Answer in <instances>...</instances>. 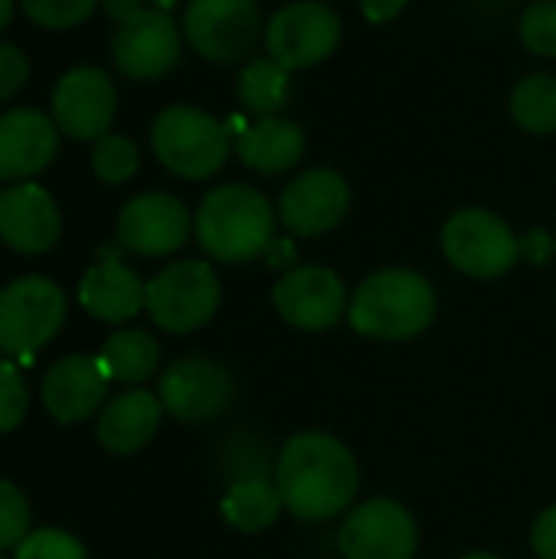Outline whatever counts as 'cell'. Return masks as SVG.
Returning <instances> with one entry per match:
<instances>
[{
	"instance_id": "1",
	"label": "cell",
	"mask_w": 556,
	"mask_h": 559,
	"mask_svg": "<svg viewBox=\"0 0 556 559\" xmlns=\"http://www.w3.org/2000/svg\"><path fill=\"white\" fill-rule=\"evenodd\" d=\"M360 485L351 449L328 432L292 436L275 462V488L292 518L321 524L354 504Z\"/></svg>"
},
{
	"instance_id": "2",
	"label": "cell",
	"mask_w": 556,
	"mask_h": 559,
	"mask_svg": "<svg viewBox=\"0 0 556 559\" xmlns=\"http://www.w3.org/2000/svg\"><path fill=\"white\" fill-rule=\"evenodd\" d=\"M275 219L279 213L272 210L265 193L249 183H223L203 197L193 233L210 259L223 265H239L265 255L275 239Z\"/></svg>"
},
{
	"instance_id": "3",
	"label": "cell",
	"mask_w": 556,
	"mask_h": 559,
	"mask_svg": "<svg viewBox=\"0 0 556 559\" xmlns=\"http://www.w3.org/2000/svg\"><path fill=\"white\" fill-rule=\"evenodd\" d=\"M436 288L413 269H383L351 295L347 321L357 334L377 341H410L436 318Z\"/></svg>"
},
{
	"instance_id": "4",
	"label": "cell",
	"mask_w": 556,
	"mask_h": 559,
	"mask_svg": "<svg viewBox=\"0 0 556 559\" xmlns=\"http://www.w3.org/2000/svg\"><path fill=\"white\" fill-rule=\"evenodd\" d=\"M151 147L170 174L184 180H206L223 170L233 141L229 128L220 124L210 111L170 105L151 124Z\"/></svg>"
},
{
	"instance_id": "5",
	"label": "cell",
	"mask_w": 556,
	"mask_h": 559,
	"mask_svg": "<svg viewBox=\"0 0 556 559\" xmlns=\"http://www.w3.org/2000/svg\"><path fill=\"white\" fill-rule=\"evenodd\" d=\"M442 252L462 275L501 278L521 259V239L492 210L465 206L442 226Z\"/></svg>"
},
{
	"instance_id": "6",
	"label": "cell",
	"mask_w": 556,
	"mask_h": 559,
	"mask_svg": "<svg viewBox=\"0 0 556 559\" xmlns=\"http://www.w3.org/2000/svg\"><path fill=\"white\" fill-rule=\"evenodd\" d=\"M144 308L157 328L190 334L216 314L220 278L206 262H174L144 285Z\"/></svg>"
},
{
	"instance_id": "7",
	"label": "cell",
	"mask_w": 556,
	"mask_h": 559,
	"mask_svg": "<svg viewBox=\"0 0 556 559\" xmlns=\"http://www.w3.org/2000/svg\"><path fill=\"white\" fill-rule=\"evenodd\" d=\"M66 321V295L56 282L26 275L0 292V350L10 357L33 360Z\"/></svg>"
},
{
	"instance_id": "8",
	"label": "cell",
	"mask_w": 556,
	"mask_h": 559,
	"mask_svg": "<svg viewBox=\"0 0 556 559\" xmlns=\"http://www.w3.org/2000/svg\"><path fill=\"white\" fill-rule=\"evenodd\" d=\"M338 43L341 16L321 0H292L279 13H272L265 26V49L288 72L324 62L338 49Z\"/></svg>"
},
{
	"instance_id": "9",
	"label": "cell",
	"mask_w": 556,
	"mask_h": 559,
	"mask_svg": "<svg viewBox=\"0 0 556 559\" xmlns=\"http://www.w3.org/2000/svg\"><path fill=\"white\" fill-rule=\"evenodd\" d=\"M187 43L210 62H236L249 56L262 36L256 0H190L184 13Z\"/></svg>"
},
{
	"instance_id": "10",
	"label": "cell",
	"mask_w": 556,
	"mask_h": 559,
	"mask_svg": "<svg viewBox=\"0 0 556 559\" xmlns=\"http://www.w3.org/2000/svg\"><path fill=\"white\" fill-rule=\"evenodd\" d=\"M338 544L344 559H413L419 531L400 501L374 498L344 518Z\"/></svg>"
},
{
	"instance_id": "11",
	"label": "cell",
	"mask_w": 556,
	"mask_h": 559,
	"mask_svg": "<svg viewBox=\"0 0 556 559\" xmlns=\"http://www.w3.org/2000/svg\"><path fill=\"white\" fill-rule=\"evenodd\" d=\"M180 26L167 10L141 7L134 16L118 23L111 39V59L128 79H161L180 59Z\"/></svg>"
},
{
	"instance_id": "12",
	"label": "cell",
	"mask_w": 556,
	"mask_h": 559,
	"mask_svg": "<svg viewBox=\"0 0 556 559\" xmlns=\"http://www.w3.org/2000/svg\"><path fill=\"white\" fill-rule=\"evenodd\" d=\"M272 301H275L279 314L298 331H328L351 308V298H347L341 275L328 265L288 269L275 282Z\"/></svg>"
},
{
	"instance_id": "13",
	"label": "cell",
	"mask_w": 556,
	"mask_h": 559,
	"mask_svg": "<svg viewBox=\"0 0 556 559\" xmlns=\"http://www.w3.org/2000/svg\"><path fill=\"white\" fill-rule=\"evenodd\" d=\"M236 396L233 373L206 357H187L164 370L157 400L180 423H206L229 409Z\"/></svg>"
},
{
	"instance_id": "14",
	"label": "cell",
	"mask_w": 556,
	"mask_h": 559,
	"mask_svg": "<svg viewBox=\"0 0 556 559\" xmlns=\"http://www.w3.org/2000/svg\"><path fill=\"white\" fill-rule=\"evenodd\" d=\"M347 206H351V187L344 174L331 167H315L295 177L282 190L275 213L292 236L315 239L331 233L347 216Z\"/></svg>"
},
{
	"instance_id": "15",
	"label": "cell",
	"mask_w": 556,
	"mask_h": 559,
	"mask_svg": "<svg viewBox=\"0 0 556 559\" xmlns=\"http://www.w3.org/2000/svg\"><path fill=\"white\" fill-rule=\"evenodd\" d=\"M115 85L95 66H75L52 88V121L75 141H98L115 121Z\"/></svg>"
},
{
	"instance_id": "16",
	"label": "cell",
	"mask_w": 556,
	"mask_h": 559,
	"mask_svg": "<svg viewBox=\"0 0 556 559\" xmlns=\"http://www.w3.org/2000/svg\"><path fill=\"white\" fill-rule=\"evenodd\" d=\"M190 210L170 193H141L118 213V239L128 252L161 259L174 255L190 239Z\"/></svg>"
},
{
	"instance_id": "17",
	"label": "cell",
	"mask_w": 556,
	"mask_h": 559,
	"mask_svg": "<svg viewBox=\"0 0 556 559\" xmlns=\"http://www.w3.org/2000/svg\"><path fill=\"white\" fill-rule=\"evenodd\" d=\"M0 239L26 255L52 249L59 210L39 183H13L0 193Z\"/></svg>"
},
{
	"instance_id": "18",
	"label": "cell",
	"mask_w": 556,
	"mask_h": 559,
	"mask_svg": "<svg viewBox=\"0 0 556 559\" xmlns=\"http://www.w3.org/2000/svg\"><path fill=\"white\" fill-rule=\"evenodd\" d=\"M56 121L39 108H13L0 115V180H26L49 167L59 147Z\"/></svg>"
},
{
	"instance_id": "19",
	"label": "cell",
	"mask_w": 556,
	"mask_h": 559,
	"mask_svg": "<svg viewBox=\"0 0 556 559\" xmlns=\"http://www.w3.org/2000/svg\"><path fill=\"white\" fill-rule=\"evenodd\" d=\"M108 380L98 357H62L43 380V403L59 423H82L105 403Z\"/></svg>"
},
{
	"instance_id": "20",
	"label": "cell",
	"mask_w": 556,
	"mask_h": 559,
	"mask_svg": "<svg viewBox=\"0 0 556 559\" xmlns=\"http://www.w3.org/2000/svg\"><path fill=\"white\" fill-rule=\"evenodd\" d=\"M79 301L92 318L125 324L144 308V282L115 252H105V259L82 275Z\"/></svg>"
},
{
	"instance_id": "21",
	"label": "cell",
	"mask_w": 556,
	"mask_h": 559,
	"mask_svg": "<svg viewBox=\"0 0 556 559\" xmlns=\"http://www.w3.org/2000/svg\"><path fill=\"white\" fill-rule=\"evenodd\" d=\"M161 400L147 390H128L115 396L98 416V442L111 455H131L144 449L161 426Z\"/></svg>"
},
{
	"instance_id": "22",
	"label": "cell",
	"mask_w": 556,
	"mask_h": 559,
	"mask_svg": "<svg viewBox=\"0 0 556 559\" xmlns=\"http://www.w3.org/2000/svg\"><path fill=\"white\" fill-rule=\"evenodd\" d=\"M236 154L256 174H285L305 157V134L295 121L269 115L239 134Z\"/></svg>"
},
{
	"instance_id": "23",
	"label": "cell",
	"mask_w": 556,
	"mask_h": 559,
	"mask_svg": "<svg viewBox=\"0 0 556 559\" xmlns=\"http://www.w3.org/2000/svg\"><path fill=\"white\" fill-rule=\"evenodd\" d=\"M279 511H285V504H282L279 488H275V478L233 481L226 498H223V518L242 534L265 531L269 524H275Z\"/></svg>"
},
{
	"instance_id": "24",
	"label": "cell",
	"mask_w": 556,
	"mask_h": 559,
	"mask_svg": "<svg viewBox=\"0 0 556 559\" xmlns=\"http://www.w3.org/2000/svg\"><path fill=\"white\" fill-rule=\"evenodd\" d=\"M98 360H102V367H105V373L111 380L141 383V380L154 377V370L161 364V350H157V341L147 331L121 328L105 341Z\"/></svg>"
},
{
	"instance_id": "25",
	"label": "cell",
	"mask_w": 556,
	"mask_h": 559,
	"mask_svg": "<svg viewBox=\"0 0 556 559\" xmlns=\"http://www.w3.org/2000/svg\"><path fill=\"white\" fill-rule=\"evenodd\" d=\"M236 95L249 111H256L262 118L279 115L292 98V72L285 66H279L272 56L256 59L239 72Z\"/></svg>"
},
{
	"instance_id": "26",
	"label": "cell",
	"mask_w": 556,
	"mask_h": 559,
	"mask_svg": "<svg viewBox=\"0 0 556 559\" xmlns=\"http://www.w3.org/2000/svg\"><path fill=\"white\" fill-rule=\"evenodd\" d=\"M511 118L531 134L556 131V75L531 72L511 92Z\"/></svg>"
},
{
	"instance_id": "27",
	"label": "cell",
	"mask_w": 556,
	"mask_h": 559,
	"mask_svg": "<svg viewBox=\"0 0 556 559\" xmlns=\"http://www.w3.org/2000/svg\"><path fill=\"white\" fill-rule=\"evenodd\" d=\"M138 147L134 141L121 138V134H105L95 141L92 151V170L98 180L105 183H125L138 174Z\"/></svg>"
},
{
	"instance_id": "28",
	"label": "cell",
	"mask_w": 556,
	"mask_h": 559,
	"mask_svg": "<svg viewBox=\"0 0 556 559\" xmlns=\"http://www.w3.org/2000/svg\"><path fill=\"white\" fill-rule=\"evenodd\" d=\"M518 33H521V43L531 52L556 59V0H537V3H531L521 13Z\"/></svg>"
},
{
	"instance_id": "29",
	"label": "cell",
	"mask_w": 556,
	"mask_h": 559,
	"mask_svg": "<svg viewBox=\"0 0 556 559\" xmlns=\"http://www.w3.org/2000/svg\"><path fill=\"white\" fill-rule=\"evenodd\" d=\"M26 16L46 29H72L88 20L98 0H20Z\"/></svg>"
},
{
	"instance_id": "30",
	"label": "cell",
	"mask_w": 556,
	"mask_h": 559,
	"mask_svg": "<svg viewBox=\"0 0 556 559\" xmlns=\"http://www.w3.org/2000/svg\"><path fill=\"white\" fill-rule=\"evenodd\" d=\"M29 537V508L26 498L0 478V554L20 547Z\"/></svg>"
},
{
	"instance_id": "31",
	"label": "cell",
	"mask_w": 556,
	"mask_h": 559,
	"mask_svg": "<svg viewBox=\"0 0 556 559\" xmlns=\"http://www.w3.org/2000/svg\"><path fill=\"white\" fill-rule=\"evenodd\" d=\"M26 403L29 396L23 373L10 360H0V436L20 426V419L26 416Z\"/></svg>"
},
{
	"instance_id": "32",
	"label": "cell",
	"mask_w": 556,
	"mask_h": 559,
	"mask_svg": "<svg viewBox=\"0 0 556 559\" xmlns=\"http://www.w3.org/2000/svg\"><path fill=\"white\" fill-rule=\"evenodd\" d=\"M16 559H85V550L66 531H36L16 547Z\"/></svg>"
},
{
	"instance_id": "33",
	"label": "cell",
	"mask_w": 556,
	"mask_h": 559,
	"mask_svg": "<svg viewBox=\"0 0 556 559\" xmlns=\"http://www.w3.org/2000/svg\"><path fill=\"white\" fill-rule=\"evenodd\" d=\"M26 75H29L26 56H23L16 46L0 43V102L10 98V95H16V92L23 88Z\"/></svg>"
},
{
	"instance_id": "34",
	"label": "cell",
	"mask_w": 556,
	"mask_h": 559,
	"mask_svg": "<svg viewBox=\"0 0 556 559\" xmlns=\"http://www.w3.org/2000/svg\"><path fill=\"white\" fill-rule=\"evenodd\" d=\"M531 547L541 559H556V504L547 508L531 531Z\"/></svg>"
},
{
	"instance_id": "35",
	"label": "cell",
	"mask_w": 556,
	"mask_h": 559,
	"mask_svg": "<svg viewBox=\"0 0 556 559\" xmlns=\"http://www.w3.org/2000/svg\"><path fill=\"white\" fill-rule=\"evenodd\" d=\"M521 255L534 265H547L556 255V239L547 229H531L528 236H521Z\"/></svg>"
},
{
	"instance_id": "36",
	"label": "cell",
	"mask_w": 556,
	"mask_h": 559,
	"mask_svg": "<svg viewBox=\"0 0 556 559\" xmlns=\"http://www.w3.org/2000/svg\"><path fill=\"white\" fill-rule=\"evenodd\" d=\"M357 3L370 23H390L406 7V0H357Z\"/></svg>"
},
{
	"instance_id": "37",
	"label": "cell",
	"mask_w": 556,
	"mask_h": 559,
	"mask_svg": "<svg viewBox=\"0 0 556 559\" xmlns=\"http://www.w3.org/2000/svg\"><path fill=\"white\" fill-rule=\"evenodd\" d=\"M265 259H269V265H275V269H295L292 262H295V246H292V239H272V246L265 249Z\"/></svg>"
},
{
	"instance_id": "38",
	"label": "cell",
	"mask_w": 556,
	"mask_h": 559,
	"mask_svg": "<svg viewBox=\"0 0 556 559\" xmlns=\"http://www.w3.org/2000/svg\"><path fill=\"white\" fill-rule=\"evenodd\" d=\"M102 3H105V13L115 23H125L128 16H134L141 10V0H102Z\"/></svg>"
},
{
	"instance_id": "39",
	"label": "cell",
	"mask_w": 556,
	"mask_h": 559,
	"mask_svg": "<svg viewBox=\"0 0 556 559\" xmlns=\"http://www.w3.org/2000/svg\"><path fill=\"white\" fill-rule=\"evenodd\" d=\"M10 16H13V0H0V29L10 23Z\"/></svg>"
},
{
	"instance_id": "40",
	"label": "cell",
	"mask_w": 556,
	"mask_h": 559,
	"mask_svg": "<svg viewBox=\"0 0 556 559\" xmlns=\"http://www.w3.org/2000/svg\"><path fill=\"white\" fill-rule=\"evenodd\" d=\"M462 559H501V557H495V554H485V550H475V554H465Z\"/></svg>"
},
{
	"instance_id": "41",
	"label": "cell",
	"mask_w": 556,
	"mask_h": 559,
	"mask_svg": "<svg viewBox=\"0 0 556 559\" xmlns=\"http://www.w3.org/2000/svg\"><path fill=\"white\" fill-rule=\"evenodd\" d=\"M177 0H151V7H157V10H170Z\"/></svg>"
}]
</instances>
